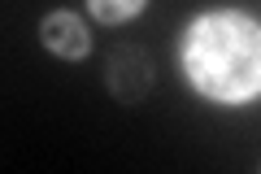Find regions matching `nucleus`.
Here are the masks:
<instances>
[{"mask_svg": "<svg viewBox=\"0 0 261 174\" xmlns=\"http://www.w3.org/2000/svg\"><path fill=\"white\" fill-rule=\"evenodd\" d=\"M178 70L209 105H240L261 96V22L244 9H205L178 35Z\"/></svg>", "mask_w": 261, "mask_h": 174, "instance_id": "f257e3e1", "label": "nucleus"}, {"mask_svg": "<svg viewBox=\"0 0 261 174\" xmlns=\"http://www.w3.org/2000/svg\"><path fill=\"white\" fill-rule=\"evenodd\" d=\"M157 65L144 48L135 44H122L109 53V65H105V83H109V92L118 105H140L144 96L152 92V83H157Z\"/></svg>", "mask_w": 261, "mask_h": 174, "instance_id": "f03ea898", "label": "nucleus"}, {"mask_svg": "<svg viewBox=\"0 0 261 174\" xmlns=\"http://www.w3.org/2000/svg\"><path fill=\"white\" fill-rule=\"evenodd\" d=\"M39 44L48 48L61 61H83L92 53V35H87V22L70 9H53L39 18Z\"/></svg>", "mask_w": 261, "mask_h": 174, "instance_id": "7ed1b4c3", "label": "nucleus"}, {"mask_svg": "<svg viewBox=\"0 0 261 174\" xmlns=\"http://www.w3.org/2000/svg\"><path fill=\"white\" fill-rule=\"evenodd\" d=\"M144 5H148V0H87L92 18H96V22H105V27H122V22L140 18Z\"/></svg>", "mask_w": 261, "mask_h": 174, "instance_id": "20e7f679", "label": "nucleus"}]
</instances>
